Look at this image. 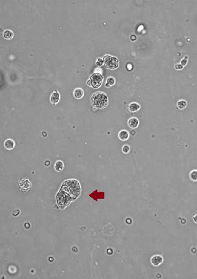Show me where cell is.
Returning a JSON list of instances; mask_svg holds the SVG:
<instances>
[{
	"instance_id": "22",
	"label": "cell",
	"mask_w": 197,
	"mask_h": 279,
	"mask_svg": "<svg viewBox=\"0 0 197 279\" xmlns=\"http://www.w3.org/2000/svg\"><path fill=\"white\" fill-rule=\"evenodd\" d=\"M174 68H175L176 70H181V69H183L184 66L182 65L181 63H177V64H176L175 66H174Z\"/></svg>"
},
{
	"instance_id": "3",
	"label": "cell",
	"mask_w": 197,
	"mask_h": 279,
	"mask_svg": "<svg viewBox=\"0 0 197 279\" xmlns=\"http://www.w3.org/2000/svg\"><path fill=\"white\" fill-rule=\"evenodd\" d=\"M56 200L58 206L61 209H64L74 201V199L70 196L67 193L61 189L57 194Z\"/></svg>"
},
{
	"instance_id": "21",
	"label": "cell",
	"mask_w": 197,
	"mask_h": 279,
	"mask_svg": "<svg viewBox=\"0 0 197 279\" xmlns=\"http://www.w3.org/2000/svg\"><path fill=\"white\" fill-rule=\"evenodd\" d=\"M187 59H188V57L187 56H185L184 57V59H182L181 61V64L183 66H185V65H187Z\"/></svg>"
},
{
	"instance_id": "6",
	"label": "cell",
	"mask_w": 197,
	"mask_h": 279,
	"mask_svg": "<svg viewBox=\"0 0 197 279\" xmlns=\"http://www.w3.org/2000/svg\"><path fill=\"white\" fill-rule=\"evenodd\" d=\"M18 186L19 188L22 191H26L31 189L32 183L27 179H21L19 181Z\"/></svg>"
},
{
	"instance_id": "9",
	"label": "cell",
	"mask_w": 197,
	"mask_h": 279,
	"mask_svg": "<svg viewBox=\"0 0 197 279\" xmlns=\"http://www.w3.org/2000/svg\"><path fill=\"white\" fill-rule=\"evenodd\" d=\"M128 126L131 129H136L138 127L139 124L138 119L136 117H132L130 118L127 121Z\"/></svg>"
},
{
	"instance_id": "11",
	"label": "cell",
	"mask_w": 197,
	"mask_h": 279,
	"mask_svg": "<svg viewBox=\"0 0 197 279\" xmlns=\"http://www.w3.org/2000/svg\"><path fill=\"white\" fill-rule=\"evenodd\" d=\"M4 146L5 148L8 150H12L16 146V143L13 140L11 139H7L4 142Z\"/></svg>"
},
{
	"instance_id": "20",
	"label": "cell",
	"mask_w": 197,
	"mask_h": 279,
	"mask_svg": "<svg viewBox=\"0 0 197 279\" xmlns=\"http://www.w3.org/2000/svg\"><path fill=\"white\" fill-rule=\"evenodd\" d=\"M96 65H98V66H99V67H100V66L103 65H104V61H103V59H101V58H100V57L98 58V59H97V60H96Z\"/></svg>"
},
{
	"instance_id": "17",
	"label": "cell",
	"mask_w": 197,
	"mask_h": 279,
	"mask_svg": "<svg viewBox=\"0 0 197 279\" xmlns=\"http://www.w3.org/2000/svg\"><path fill=\"white\" fill-rule=\"evenodd\" d=\"M116 83V80L113 77H108L106 80V84H105V86L107 88L113 86Z\"/></svg>"
},
{
	"instance_id": "4",
	"label": "cell",
	"mask_w": 197,
	"mask_h": 279,
	"mask_svg": "<svg viewBox=\"0 0 197 279\" xmlns=\"http://www.w3.org/2000/svg\"><path fill=\"white\" fill-rule=\"evenodd\" d=\"M104 65L106 68L113 70L118 68L119 65V60L116 57L111 56L110 55H105L104 58Z\"/></svg>"
},
{
	"instance_id": "12",
	"label": "cell",
	"mask_w": 197,
	"mask_h": 279,
	"mask_svg": "<svg viewBox=\"0 0 197 279\" xmlns=\"http://www.w3.org/2000/svg\"><path fill=\"white\" fill-rule=\"evenodd\" d=\"M118 137L119 139L123 141H125L129 138V133L126 130H120L118 134Z\"/></svg>"
},
{
	"instance_id": "16",
	"label": "cell",
	"mask_w": 197,
	"mask_h": 279,
	"mask_svg": "<svg viewBox=\"0 0 197 279\" xmlns=\"http://www.w3.org/2000/svg\"><path fill=\"white\" fill-rule=\"evenodd\" d=\"M177 108L180 110H184L187 106V102L185 100H180L176 104Z\"/></svg>"
},
{
	"instance_id": "5",
	"label": "cell",
	"mask_w": 197,
	"mask_h": 279,
	"mask_svg": "<svg viewBox=\"0 0 197 279\" xmlns=\"http://www.w3.org/2000/svg\"><path fill=\"white\" fill-rule=\"evenodd\" d=\"M90 87L94 89H98L101 86L104 81V78L100 73L96 72L90 75Z\"/></svg>"
},
{
	"instance_id": "2",
	"label": "cell",
	"mask_w": 197,
	"mask_h": 279,
	"mask_svg": "<svg viewBox=\"0 0 197 279\" xmlns=\"http://www.w3.org/2000/svg\"><path fill=\"white\" fill-rule=\"evenodd\" d=\"M92 105L97 109H104L108 105V98L106 93L97 92L94 93L90 99Z\"/></svg>"
},
{
	"instance_id": "7",
	"label": "cell",
	"mask_w": 197,
	"mask_h": 279,
	"mask_svg": "<svg viewBox=\"0 0 197 279\" xmlns=\"http://www.w3.org/2000/svg\"><path fill=\"white\" fill-rule=\"evenodd\" d=\"M163 258L162 256L159 255H155L151 258V263L155 267H158L163 263Z\"/></svg>"
},
{
	"instance_id": "23",
	"label": "cell",
	"mask_w": 197,
	"mask_h": 279,
	"mask_svg": "<svg viewBox=\"0 0 197 279\" xmlns=\"http://www.w3.org/2000/svg\"><path fill=\"white\" fill-rule=\"evenodd\" d=\"M192 220L194 221V223H197V214H195L193 217H192Z\"/></svg>"
},
{
	"instance_id": "15",
	"label": "cell",
	"mask_w": 197,
	"mask_h": 279,
	"mask_svg": "<svg viewBox=\"0 0 197 279\" xmlns=\"http://www.w3.org/2000/svg\"><path fill=\"white\" fill-rule=\"evenodd\" d=\"M64 164L61 160H58L56 162L55 164V169L57 172H61L63 170Z\"/></svg>"
},
{
	"instance_id": "14",
	"label": "cell",
	"mask_w": 197,
	"mask_h": 279,
	"mask_svg": "<svg viewBox=\"0 0 197 279\" xmlns=\"http://www.w3.org/2000/svg\"><path fill=\"white\" fill-rule=\"evenodd\" d=\"M14 36V33L12 31L10 30H6L3 32V37L6 39L9 40L11 39Z\"/></svg>"
},
{
	"instance_id": "19",
	"label": "cell",
	"mask_w": 197,
	"mask_h": 279,
	"mask_svg": "<svg viewBox=\"0 0 197 279\" xmlns=\"http://www.w3.org/2000/svg\"><path fill=\"white\" fill-rule=\"evenodd\" d=\"M130 147L129 145H124L122 148V151L125 154L128 153L130 152Z\"/></svg>"
},
{
	"instance_id": "8",
	"label": "cell",
	"mask_w": 197,
	"mask_h": 279,
	"mask_svg": "<svg viewBox=\"0 0 197 279\" xmlns=\"http://www.w3.org/2000/svg\"><path fill=\"white\" fill-rule=\"evenodd\" d=\"M60 98H61V96H60L59 93L58 91H55L51 94L50 98V102H51L53 104L56 105L57 103H59L60 100Z\"/></svg>"
},
{
	"instance_id": "1",
	"label": "cell",
	"mask_w": 197,
	"mask_h": 279,
	"mask_svg": "<svg viewBox=\"0 0 197 279\" xmlns=\"http://www.w3.org/2000/svg\"><path fill=\"white\" fill-rule=\"evenodd\" d=\"M61 189L70 196L74 200L80 196L81 192L80 184L77 180L74 179L67 180L62 184Z\"/></svg>"
},
{
	"instance_id": "18",
	"label": "cell",
	"mask_w": 197,
	"mask_h": 279,
	"mask_svg": "<svg viewBox=\"0 0 197 279\" xmlns=\"http://www.w3.org/2000/svg\"><path fill=\"white\" fill-rule=\"evenodd\" d=\"M190 178L192 181L197 182V170H192L190 174Z\"/></svg>"
},
{
	"instance_id": "10",
	"label": "cell",
	"mask_w": 197,
	"mask_h": 279,
	"mask_svg": "<svg viewBox=\"0 0 197 279\" xmlns=\"http://www.w3.org/2000/svg\"><path fill=\"white\" fill-rule=\"evenodd\" d=\"M140 108H141L140 104L136 102H131L128 106V109L130 112H133V113L138 111Z\"/></svg>"
},
{
	"instance_id": "13",
	"label": "cell",
	"mask_w": 197,
	"mask_h": 279,
	"mask_svg": "<svg viewBox=\"0 0 197 279\" xmlns=\"http://www.w3.org/2000/svg\"><path fill=\"white\" fill-rule=\"evenodd\" d=\"M74 96L76 99H80L84 96L83 90L80 87L75 88L74 91Z\"/></svg>"
}]
</instances>
